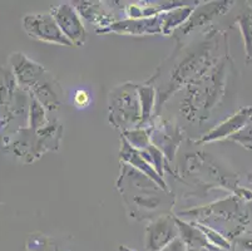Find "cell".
<instances>
[{"label": "cell", "mask_w": 252, "mask_h": 251, "mask_svg": "<svg viewBox=\"0 0 252 251\" xmlns=\"http://www.w3.org/2000/svg\"><path fill=\"white\" fill-rule=\"evenodd\" d=\"M226 36L215 27L202 31V36L192 43H176L175 50L156 69L155 74L146 80L157 92L155 118L161 114L163 106L181 89L187 88L210 71L221 58V43Z\"/></svg>", "instance_id": "cell-1"}, {"label": "cell", "mask_w": 252, "mask_h": 251, "mask_svg": "<svg viewBox=\"0 0 252 251\" xmlns=\"http://www.w3.org/2000/svg\"><path fill=\"white\" fill-rule=\"evenodd\" d=\"M116 187L133 220L152 221L166 214H173L176 196L172 190L162 188L132 166L121 163Z\"/></svg>", "instance_id": "cell-2"}, {"label": "cell", "mask_w": 252, "mask_h": 251, "mask_svg": "<svg viewBox=\"0 0 252 251\" xmlns=\"http://www.w3.org/2000/svg\"><path fill=\"white\" fill-rule=\"evenodd\" d=\"M231 66L232 62L226 53L206 74L186 88L180 102V113L183 118L198 124L211 118L227 91Z\"/></svg>", "instance_id": "cell-3"}, {"label": "cell", "mask_w": 252, "mask_h": 251, "mask_svg": "<svg viewBox=\"0 0 252 251\" xmlns=\"http://www.w3.org/2000/svg\"><path fill=\"white\" fill-rule=\"evenodd\" d=\"M168 172L180 182L189 187L193 186L194 191L191 195L202 196L215 188H223L235 195L242 187L237 174L205 151L186 153L177 167Z\"/></svg>", "instance_id": "cell-4"}, {"label": "cell", "mask_w": 252, "mask_h": 251, "mask_svg": "<svg viewBox=\"0 0 252 251\" xmlns=\"http://www.w3.org/2000/svg\"><path fill=\"white\" fill-rule=\"evenodd\" d=\"M175 215L182 220L216 230L233 243L246 232V227L251 224L252 202L230 195L205 206L186 209Z\"/></svg>", "instance_id": "cell-5"}, {"label": "cell", "mask_w": 252, "mask_h": 251, "mask_svg": "<svg viewBox=\"0 0 252 251\" xmlns=\"http://www.w3.org/2000/svg\"><path fill=\"white\" fill-rule=\"evenodd\" d=\"M63 138V123L50 119L47 127L33 131L29 127L20 128L8 136H4L3 146L5 151L20 158L22 162L32 163L45 155L47 152L57 151Z\"/></svg>", "instance_id": "cell-6"}, {"label": "cell", "mask_w": 252, "mask_h": 251, "mask_svg": "<svg viewBox=\"0 0 252 251\" xmlns=\"http://www.w3.org/2000/svg\"><path fill=\"white\" fill-rule=\"evenodd\" d=\"M108 122L121 133L141 127L142 108L137 83H122L109 92Z\"/></svg>", "instance_id": "cell-7"}, {"label": "cell", "mask_w": 252, "mask_h": 251, "mask_svg": "<svg viewBox=\"0 0 252 251\" xmlns=\"http://www.w3.org/2000/svg\"><path fill=\"white\" fill-rule=\"evenodd\" d=\"M235 5V1L231 0H216V1H207L201 3L194 6L193 11L189 15V20L173 34L176 43H183L187 40L189 36L198 29H207L211 27V23H214L216 18L227 14Z\"/></svg>", "instance_id": "cell-8"}, {"label": "cell", "mask_w": 252, "mask_h": 251, "mask_svg": "<svg viewBox=\"0 0 252 251\" xmlns=\"http://www.w3.org/2000/svg\"><path fill=\"white\" fill-rule=\"evenodd\" d=\"M151 142L163 153L166 158V169L171 166L177 155L181 144L185 141L186 133L175 119H155L150 127Z\"/></svg>", "instance_id": "cell-9"}, {"label": "cell", "mask_w": 252, "mask_h": 251, "mask_svg": "<svg viewBox=\"0 0 252 251\" xmlns=\"http://www.w3.org/2000/svg\"><path fill=\"white\" fill-rule=\"evenodd\" d=\"M22 27L32 39L49 44L73 47L50 13L27 14L22 19Z\"/></svg>", "instance_id": "cell-10"}, {"label": "cell", "mask_w": 252, "mask_h": 251, "mask_svg": "<svg viewBox=\"0 0 252 251\" xmlns=\"http://www.w3.org/2000/svg\"><path fill=\"white\" fill-rule=\"evenodd\" d=\"M49 13L56 19L62 33L73 44V47H82L87 40V31L82 18L72 1H64L50 8Z\"/></svg>", "instance_id": "cell-11"}, {"label": "cell", "mask_w": 252, "mask_h": 251, "mask_svg": "<svg viewBox=\"0 0 252 251\" xmlns=\"http://www.w3.org/2000/svg\"><path fill=\"white\" fill-rule=\"evenodd\" d=\"M9 67L18 86L28 93L50 74V72H48L42 64L36 63L28 55L20 52L10 54Z\"/></svg>", "instance_id": "cell-12"}, {"label": "cell", "mask_w": 252, "mask_h": 251, "mask_svg": "<svg viewBox=\"0 0 252 251\" xmlns=\"http://www.w3.org/2000/svg\"><path fill=\"white\" fill-rule=\"evenodd\" d=\"M178 238L175 214H166L150 221L144 234L146 251H161Z\"/></svg>", "instance_id": "cell-13"}, {"label": "cell", "mask_w": 252, "mask_h": 251, "mask_svg": "<svg viewBox=\"0 0 252 251\" xmlns=\"http://www.w3.org/2000/svg\"><path fill=\"white\" fill-rule=\"evenodd\" d=\"M73 6L77 9L81 18L94 25L95 33L102 32L111 27L114 23L119 22L118 13L112 9V5L105 1L98 0H78L72 1Z\"/></svg>", "instance_id": "cell-14"}, {"label": "cell", "mask_w": 252, "mask_h": 251, "mask_svg": "<svg viewBox=\"0 0 252 251\" xmlns=\"http://www.w3.org/2000/svg\"><path fill=\"white\" fill-rule=\"evenodd\" d=\"M252 119V107H244L241 109H238L236 113L232 116L227 117V118L219 123L216 127L208 131L206 135L201 136L198 140L193 141L196 146H202V144L211 143V142L217 141H224L228 140L231 136L237 133L238 131H241L242 128L249 123Z\"/></svg>", "instance_id": "cell-15"}, {"label": "cell", "mask_w": 252, "mask_h": 251, "mask_svg": "<svg viewBox=\"0 0 252 251\" xmlns=\"http://www.w3.org/2000/svg\"><path fill=\"white\" fill-rule=\"evenodd\" d=\"M116 33L121 36H162V22L161 17L146 18V19H121L114 23L111 27L97 34H109Z\"/></svg>", "instance_id": "cell-16"}, {"label": "cell", "mask_w": 252, "mask_h": 251, "mask_svg": "<svg viewBox=\"0 0 252 251\" xmlns=\"http://www.w3.org/2000/svg\"><path fill=\"white\" fill-rule=\"evenodd\" d=\"M119 160H121V163H126V165L132 166V167L136 169L137 171L142 172L143 175L150 177L151 179H153V181H155L156 183H158L162 188H164V190L167 191H171V188L167 185L166 179H164L163 177L159 176L158 172L156 171L152 166L146 161V158L141 155V152L134 149L123 137H121Z\"/></svg>", "instance_id": "cell-17"}, {"label": "cell", "mask_w": 252, "mask_h": 251, "mask_svg": "<svg viewBox=\"0 0 252 251\" xmlns=\"http://www.w3.org/2000/svg\"><path fill=\"white\" fill-rule=\"evenodd\" d=\"M189 1H133L122 8L125 19H146L159 15L163 11L187 5Z\"/></svg>", "instance_id": "cell-18"}, {"label": "cell", "mask_w": 252, "mask_h": 251, "mask_svg": "<svg viewBox=\"0 0 252 251\" xmlns=\"http://www.w3.org/2000/svg\"><path fill=\"white\" fill-rule=\"evenodd\" d=\"M29 96L35 98L49 112L58 110L63 103V89L61 83L54 78L52 73L40 84L34 87L29 92Z\"/></svg>", "instance_id": "cell-19"}, {"label": "cell", "mask_w": 252, "mask_h": 251, "mask_svg": "<svg viewBox=\"0 0 252 251\" xmlns=\"http://www.w3.org/2000/svg\"><path fill=\"white\" fill-rule=\"evenodd\" d=\"M200 1H189L187 5L178 6L172 10L163 11L159 14L162 22V36H172L177 29H180L193 11L194 6L198 5Z\"/></svg>", "instance_id": "cell-20"}, {"label": "cell", "mask_w": 252, "mask_h": 251, "mask_svg": "<svg viewBox=\"0 0 252 251\" xmlns=\"http://www.w3.org/2000/svg\"><path fill=\"white\" fill-rule=\"evenodd\" d=\"M176 222H177L178 227V238L183 241L186 248H210V244H208L206 236L194 222L182 220L177 216H176Z\"/></svg>", "instance_id": "cell-21"}, {"label": "cell", "mask_w": 252, "mask_h": 251, "mask_svg": "<svg viewBox=\"0 0 252 251\" xmlns=\"http://www.w3.org/2000/svg\"><path fill=\"white\" fill-rule=\"evenodd\" d=\"M138 94L142 108L141 127L148 128L155 122L156 103H157V92L152 84L143 83L138 84Z\"/></svg>", "instance_id": "cell-22"}, {"label": "cell", "mask_w": 252, "mask_h": 251, "mask_svg": "<svg viewBox=\"0 0 252 251\" xmlns=\"http://www.w3.org/2000/svg\"><path fill=\"white\" fill-rule=\"evenodd\" d=\"M240 28L241 36L244 38L245 52H246L247 63L252 61V8L246 6L241 14H238L235 20Z\"/></svg>", "instance_id": "cell-23"}, {"label": "cell", "mask_w": 252, "mask_h": 251, "mask_svg": "<svg viewBox=\"0 0 252 251\" xmlns=\"http://www.w3.org/2000/svg\"><path fill=\"white\" fill-rule=\"evenodd\" d=\"M50 123V119L47 116V109L43 107L35 98L31 96V105H29L28 127L33 131H39L47 127Z\"/></svg>", "instance_id": "cell-24"}, {"label": "cell", "mask_w": 252, "mask_h": 251, "mask_svg": "<svg viewBox=\"0 0 252 251\" xmlns=\"http://www.w3.org/2000/svg\"><path fill=\"white\" fill-rule=\"evenodd\" d=\"M121 137L125 138L126 141L133 147L134 149H137V151H143L150 144H152V142H151L150 130L144 127H138L134 128V130L126 131V132L121 133Z\"/></svg>", "instance_id": "cell-25"}, {"label": "cell", "mask_w": 252, "mask_h": 251, "mask_svg": "<svg viewBox=\"0 0 252 251\" xmlns=\"http://www.w3.org/2000/svg\"><path fill=\"white\" fill-rule=\"evenodd\" d=\"M141 152V155L146 158L148 163L152 166L153 169L158 172V175L164 179V172H166V158H164L163 153L153 144H150L146 149Z\"/></svg>", "instance_id": "cell-26"}, {"label": "cell", "mask_w": 252, "mask_h": 251, "mask_svg": "<svg viewBox=\"0 0 252 251\" xmlns=\"http://www.w3.org/2000/svg\"><path fill=\"white\" fill-rule=\"evenodd\" d=\"M194 224H196V222H194ZM196 225L200 227L201 231L203 232V235H205L206 239H207L210 246L216 249H221V250H232V243H231L228 239L224 238L223 235L220 234L219 231L211 229V227L205 226V225H201V224H196Z\"/></svg>", "instance_id": "cell-27"}, {"label": "cell", "mask_w": 252, "mask_h": 251, "mask_svg": "<svg viewBox=\"0 0 252 251\" xmlns=\"http://www.w3.org/2000/svg\"><path fill=\"white\" fill-rule=\"evenodd\" d=\"M52 238L43 234L29 235L25 243V251H47Z\"/></svg>", "instance_id": "cell-28"}, {"label": "cell", "mask_w": 252, "mask_h": 251, "mask_svg": "<svg viewBox=\"0 0 252 251\" xmlns=\"http://www.w3.org/2000/svg\"><path fill=\"white\" fill-rule=\"evenodd\" d=\"M228 141L235 142L244 148L252 151V121H250L241 131H238L237 133L231 136Z\"/></svg>", "instance_id": "cell-29"}, {"label": "cell", "mask_w": 252, "mask_h": 251, "mask_svg": "<svg viewBox=\"0 0 252 251\" xmlns=\"http://www.w3.org/2000/svg\"><path fill=\"white\" fill-rule=\"evenodd\" d=\"M233 251H252V235L245 232L232 243Z\"/></svg>", "instance_id": "cell-30"}, {"label": "cell", "mask_w": 252, "mask_h": 251, "mask_svg": "<svg viewBox=\"0 0 252 251\" xmlns=\"http://www.w3.org/2000/svg\"><path fill=\"white\" fill-rule=\"evenodd\" d=\"M92 97L87 89H78L75 91L74 96H73V103H74L75 107L78 108H86L91 105Z\"/></svg>", "instance_id": "cell-31"}, {"label": "cell", "mask_w": 252, "mask_h": 251, "mask_svg": "<svg viewBox=\"0 0 252 251\" xmlns=\"http://www.w3.org/2000/svg\"><path fill=\"white\" fill-rule=\"evenodd\" d=\"M186 250H187V248H186V245L183 244V241L181 240L180 238H177L175 241H172L169 245H167L166 248L162 249L161 251H186Z\"/></svg>", "instance_id": "cell-32"}, {"label": "cell", "mask_w": 252, "mask_h": 251, "mask_svg": "<svg viewBox=\"0 0 252 251\" xmlns=\"http://www.w3.org/2000/svg\"><path fill=\"white\" fill-rule=\"evenodd\" d=\"M47 251H74V250H72V249H67V248H62L61 244H58V241L52 239L49 248L47 249Z\"/></svg>", "instance_id": "cell-33"}, {"label": "cell", "mask_w": 252, "mask_h": 251, "mask_svg": "<svg viewBox=\"0 0 252 251\" xmlns=\"http://www.w3.org/2000/svg\"><path fill=\"white\" fill-rule=\"evenodd\" d=\"M118 251H137V250H134V249H130V248H128L127 245H121L118 248Z\"/></svg>", "instance_id": "cell-34"}, {"label": "cell", "mask_w": 252, "mask_h": 251, "mask_svg": "<svg viewBox=\"0 0 252 251\" xmlns=\"http://www.w3.org/2000/svg\"><path fill=\"white\" fill-rule=\"evenodd\" d=\"M186 251H211L210 248H196V249H187Z\"/></svg>", "instance_id": "cell-35"}, {"label": "cell", "mask_w": 252, "mask_h": 251, "mask_svg": "<svg viewBox=\"0 0 252 251\" xmlns=\"http://www.w3.org/2000/svg\"><path fill=\"white\" fill-rule=\"evenodd\" d=\"M210 250H211V251H231V250H221V249L212 248V246H210Z\"/></svg>", "instance_id": "cell-36"}, {"label": "cell", "mask_w": 252, "mask_h": 251, "mask_svg": "<svg viewBox=\"0 0 252 251\" xmlns=\"http://www.w3.org/2000/svg\"><path fill=\"white\" fill-rule=\"evenodd\" d=\"M0 136H1V124H0Z\"/></svg>", "instance_id": "cell-37"}, {"label": "cell", "mask_w": 252, "mask_h": 251, "mask_svg": "<svg viewBox=\"0 0 252 251\" xmlns=\"http://www.w3.org/2000/svg\"><path fill=\"white\" fill-rule=\"evenodd\" d=\"M246 232H249V234H251V235H252V230H251V231H246Z\"/></svg>", "instance_id": "cell-38"}, {"label": "cell", "mask_w": 252, "mask_h": 251, "mask_svg": "<svg viewBox=\"0 0 252 251\" xmlns=\"http://www.w3.org/2000/svg\"><path fill=\"white\" fill-rule=\"evenodd\" d=\"M251 121H252V119H251Z\"/></svg>", "instance_id": "cell-39"}]
</instances>
